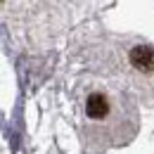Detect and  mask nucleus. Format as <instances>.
<instances>
[{"label":"nucleus","instance_id":"obj_1","mask_svg":"<svg viewBox=\"0 0 154 154\" xmlns=\"http://www.w3.org/2000/svg\"><path fill=\"white\" fill-rule=\"evenodd\" d=\"M78 131L90 149L128 145L137 133V112L116 85L90 81L78 90Z\"/></svg>","mask_w":154,"mask_h":154},{"label":"nucleus","instance_id":"obj_2","mask_svg":"<svg viewBox=\"0 0 154 154\" xmlns=\"http://www.w3.org/2000/svg\"><path fill=\"white\" fill-rule=\"evenodd\" d=\"M128 64L137 76H154V48L152 45H133L128 50Z\"/></svg>","mask_w":154,"mask_h":154}]
</instances>
